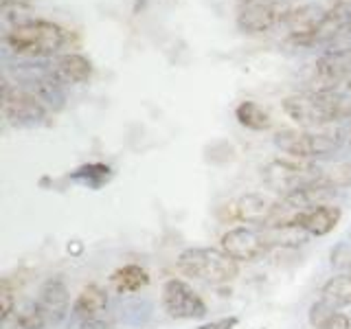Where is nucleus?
Wrapping results in <instances>:
<instances>
[{"label":"nucleus","mask_w":351,"mask_h":329,"mask_svg":"<svg viewBox=\"0 0 351 329\" xmlns=\"http://www.w3.org/2000/svg\"><path fill=\"white\" fill-rule=\"evenodd\" d=\"M283 112L303 130H325L351 121V97L340 90L296 93L283 99Z\"/></svg>","instance_id":"1"},{"label":"nucleus","mask_w":351,"mask_h":329,"mask_svg":"<svg viewBox=\"0 0 351 329\" xmlns=\"http://www.w3.org/2000/svg\"><path fill=\"white\" fill-rule=\"evenodd\" d=\"M64 29L51 20L31 18L5 33V47L22 60H47L64 47Z\"/></svg>","instance_id":"2"},{"label":"nucleus","mask_w":351,"mask_h":329,"mask_svg":"<svg viewBox=\"0 0 351 329\" xmlns=\"http://www.w3.org/2000/svg\"><path fill=\"white\" fill-rule=\"evenodd\" d=\"M274 147L296 160L329 158L345 145L343 127L336 130H294L285 127L272 136Z\"/></svg>","instance_id":"3"},{"label":"nucleus","mask_w":351,"mask_h":329,"mask_svg":"<svg viewBox=\"0 0 351 329\" xmlns=\"http://www.w3.org/2000/svg\"><path fill=\"white\" fill-rule=\"evenodd\" d=\"M176 266L184 277H193L211 285L230 283L239 274V263L233 257L226 255L222 248L206 246L184 248L176 259Z\"/></svg>","instance_id":"4"},{"label":"nucleus","mask_w":351,"mask_h":329,"mask_svg":"<svg viewBox=\"0 0 351 329\" xmlns=\"http://www.w3.org/2000/svg\"><path fill=\"white\" fill-rule=\"evenodd\" d=\"M261 178L268 189L285 197L307 186L321 184L325 180V171L307 160H270L261 169Z\"/></svg>","instance_id":"5"},{"label":"nucleus","mask_w":351,"mask_h":329,"mask_svg":"<svg viewBox=\"0 0 351 329\" xmlns=\"http://www.w3.org/2000/svg\"><path fill=\"white\" fill-rule=\"evenodd\" d=\"M3 112L14 127H38L47 119V106L25 86L3 82Z\"/></svg>","instance_id":"6"},{"label":"nucleus","mask_w":351,"mask_h":329,"mask_svg":"<svg viewBox=\"0 0 351 329\" xmlns=\"http://www.w3.org/2000/svg\"><path fill=\"white\" fill-rule=\"evenodd\" d=\"M162 310L176 321H197L206 316V303L189 283L167 279L162 285Z\"/></svg>","instance_id":"7"},{"label":"nucleus","mask_w":351,"mask_h":329,"mask_svg":"<svg viewBox=\"0 0 351 329\" xmlns=\"http://www.w3.org/2000/svg\"><path fill=\"white\" fill-rule=\"evenodd\" d=\"M312 80L314 93L338 90L340 84H347L351 80V47L329 49L318 58L312 66Z\"/></svg>","instance_id":"8"},{"label":"nucleus","mask_w":351,"mask_h":329,"mask_svg":"<svg viewBox=\"0 0 351 329\" xmlns=\"http://www.w3.org/2000/svg\"><path fill=\"white\" fill-rule=\"evenodd\" d=\"M219 248H222L226 255L233 257L237 263L241 261H257L261 259L266 252L270 250V244L266 235H263V228L259 226H235L228 228L226 233L219 239Z\"/></svg>","instance_id":"9"},{"label":"nucleus","mask_w":351,"mask_h":329,"mask_svg":"<svg viewBox=\"0 0 351 329\" xmlns=\"http://www.w3.org/2000/svg\"><path fill=\"white\" fill-rule=\"evenodd\" d=\"M283 11L274 0H244L237 9L235 25L241 33L255 36V33L270 31L277 22H281Z\"/></svg>","instance_id":"10"},{"label":"nucleus","mask_w":351,"mask_h":329,"mask_svg":"<svg viewBox=\"0 0 351 329\" xmlns=\"http://www.w3.org/2000/svg\"><path fill=\"white\" fill-rule=\"evenodd\" d=\"M38 305L47 318V325H60L71 314V290L62 277H51L42 283L38 294Z\"/></svg>","instance_id":"11"},{"label":"nucleus","mask_w":351,"mask_h":329,"mask_svg":"<svg viewBox=\"0 0 351 329\" xmlns=\"http://www.w3.org/2000/svg\"><path fill=\"white\" fill-rule=\"evenodd\" d=\"M108 310V292L101 285L90 283L77 294V299L73 301V310L71 316L75 321H80L84 327L95 325L99 318H101Z\"/></svg>","instance_id":"12"},{"label":"nucleus","mask_w":351,"mask_h":329,"mask_svg":"<svg viewBox=\"0 0 351 329\" xmlns=\"http://www.w3.org/2000/svg\"><path fill=\"white\" fill-rule=\"evenodd\" d=\"M343 211L336 204H321L307 211H299L296 215V224H301L312 237H325L338 226Z\"/></svg>","instance_id":"13"},{"label":"nucleus","mask_w":351,"mask_h":329,"mask_svg":"<svg viewBox=\"0 0 351 329\" xmlns=\"http://www.w3.org/2000/svg\"><path fill=\"white\" fill-rule=\"evenodd\" d=\"M51 73L58 77L64 86L84 84V82L90 80L93 64L82 53H66V55H62V58L55 60V64L51 66Z\"/></svg>","instance_id":"14"},{"label":"nucleus","mask_w":351,"mask_h":329,"mask_svg":"<svg viewBox=\"0 0 351 329\" xmlns=\"http://www.w3.org/2000/svg\"><path fill=\"white\" fill-rule=\"evenodd\" d=\"M263 235H266L270 248L272 246L299 248V246H303L305 241L312 237L301 224H296V219H294V222H281V224H274V226L263 228Z\"/></svg>","instance_id":"15"},{"label":"nucleus","mask_w":351,"mask_h":329,"mask_svg":"<svg viewBox=\"0 0 351 329\" xmlns=\"http://www.w3.org/2000/svg\"><path fill=\"white\" fill-rule=\"evenodd\" d=\"M47 318H44L38 301H29L25 305L16 307V312L0 318V329H44Z\"/></svg>","instance_id":"16"},{"label":"nucleus","mask_w":351,"mask_h":329,"mask_svg":"<svg viewBox=\"0 0 351 329\" xmlns=\"http://www.w3.org/2000/svg\"><path fill=\"white\" fill-rule=\"evenodd\" d=\"M110 281H112V288L119 294H134L149 283V274L138 263H128V266L114 270Z\"/></svg>","instance_id":"17"},{"label":"nucleus","mask_w":351,"mask_h":329,"mask_svg":"<svg viewBox=\"0 0 351 329\" xmlns=\"http://www.w3.org/2000/svg\"><path fill=\"white\" fill-rule=\"evenodd\" d=\"M321 299L332 305L334 310H343V307H351V274L340 272L336 277L327 279L321 288Z\"/></svg>","instance_id":"18"},{"label":"nucleus","mask_w":351,"mask_h":329,"mask_svg":"<svg viewBox=\"0 0 351 329\" xmlns=\"http://www.w3.org/2000/svg\"><path fill=\"white\" fill-rule=\"evenodd\" d=\"M154 305L147 299H128L119 305L117 316L119 323H123L128 327H143L152 321Z\"/></svg>","instance_id":"19"},{"label":"nucleus","mask_w":351,"mask_h":329,"mask_svg":"<svg viewBox=\"0 0 351 329\" xmlns=\"http://www.w3.org/2000/svg\"><path fill=\"white\" fill-rule=\"evenodd\" d=\"M235 119H237L239 125H244L246 130H252V132H263V130H268L272 123L268 110H263L255 101H241L235 108Z\"/></svg>","instance_id":"20"},{"label":"nucleus","mask_w":351,"mask_h":329,"mask_svg":"<svg viewBox=\"0 0 351 329\" xmlns=\"http://www.w3.org/2000/svg\"><path fill=\"white\" fill-rule=\"evenodd\" d=\"M73 180L86 184L88 189H99L104 182H108L112 178V169L104 162H93V164H84V167L75 169V173L71 175Z\"/></svg>","instance_id":"21"},{"label":"nucleus","mask_w":351,"mask_h":329,"mask_svg":"<svg viewBox=\"0 0 351 329\" xmlns=\"http://www.w3.org/2000/svg\"><path fill=\"white\" fill-rule=\"evenodd\" d=\"M325 182L334 189H351V158L334 164L332 169L325 171Z\"/></svg>","instance_id":"22"},{"label":"nucleus","mask_w":351,"mask_h":329,"mask_svg":"<svg viewBox=\"0 0 351 329\" xmlns=\"http://www.w3.org/2000/svg\"><path fill=\"white\" fill-rule=\"evenodd\" d=\"M334 312H338V310H334L332 305H327L323 299H318L316 303L310 305V312H307V321H310V325L314 329H321L329 321V318H332Z\"/></svg>","instance_id":"23"},{"label":"nucleus","mask_w":351,"mask_h":329,"mask_svg":"<svg viewBox=\"0 0 351 329\" xmlns=\"http://www.w3.org/2000/svg\"><path fill=\"white\" fill-rule=\"evenodd\" d=\"M0 305H3V307H0V318L11 316L16 312V307H18L14 290H11V285H9L7 279L3 281V288H0Z\"/></svg>","instance_id":"24"},{"label":"nucleus","mask_w":351,"mask_h":329,"mask_svg":"<svg viewBox=\"0 0 351 329\" xmlns=\"http://www.w3.org/2000/svg\"><path fill=\"white\" fill-rule=\"evenodd\" d=\"M321 329H351V318L338 310L332 314V318H329Z\"/></svg>","instance_id":"25"},{"label":"nucleus","mask_w":351,"mask_h":329,"mask_svg":"<svg viewBox=\"0 0 351 329\" xmlns=\"http://www.w3.org/2000/svg\"><path fill=\"white\" fill-rule=\"evenodd\" d=\"M239 323L237 316H224V318H217V321H211V323H204L197 329H235Z\"/></svg>","instance_id":"26"},{"label":"nucleus","mask_w":351,"mask_h":329,"mask_svg":"<svg viewBox=\"0 0 351 329\" xmlns=\"http://www.w3.org/2000/svg\"><path fill=\"white\" fill-rule=\"evenodd\" d=\"M343 132H345V145L351 147V123H345L343 125Z\"/></svg>","instance_id":"27"},{"label":"nucleus","mask_w":351,"mask_h":329,"mask_svg":"<svg viewBox=\"0 0 351 329\" xmlns=\"http://www.w3.org/2000/svg\"><path fill=\"white\" fill-rule=\"evenodd\" d=\"M345 272L347 274H351V255L347 257V261H345Z\"/></svg>","instance_id":"28"}]
</instances>
